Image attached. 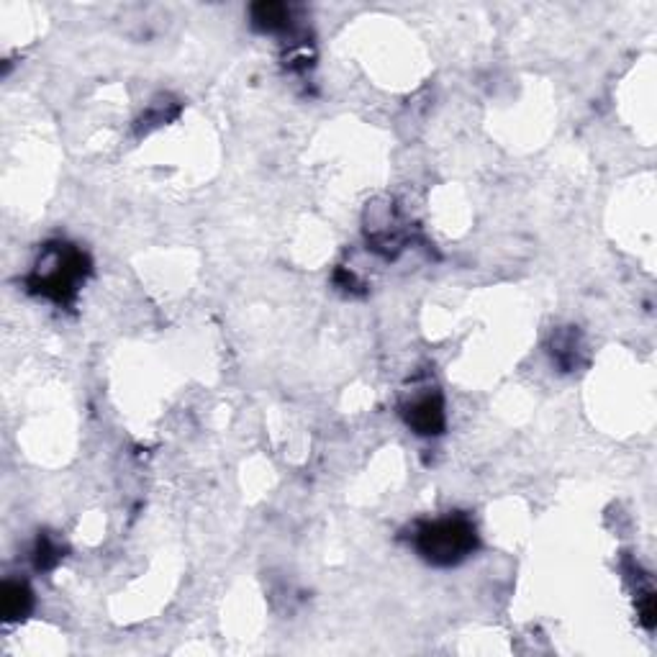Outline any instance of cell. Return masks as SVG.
<instances>
[{"mask_svg": "<svg viewBox=\"0 0 657 657\" xmlns=\"http://www.w3.org/2000/svg\"><path fill=\"white\" fill-rule=\"evenodd\" d=\"M31 604H34V598H31V591L26 583L8 581L6 586H3V593H0V609H3V616H6L8 622L26 619V614L31 611Z\"/></svg>", "mask_w": 657, "mask_h": 657, "instance_id": "obj_4", "label": "cell"}, {"mask_svg": "<svg viewBox=\"0 0 657 657\" xmlns=\"http://www.w3.org/2000/svg\"><path fill=\"white\" fill-rule=\"evenodd\" d=\"M57 560H60V550L54 545H49L47 539H42V542H39V557H36V565H39V568H52Z\"/></svg>", "mask_w": 657, "mask_h": 657, "instance_id": "obj_6", "label": "cell"}, {"mask_svg": "<svg viewBox=\"0 0 657 657\" xmlns=\"http://www.w3.org/2000/svg\"><path fill=\"white\" fill-rule=\"evenodd\" d=\"M90 273L88 257L72 244H47L31 273V291L57 303H67L75 298L77 285Z\"/></svg>", "mask_w": 657, "mask_h": 657, "instance_id": "obj_2", "label": "cell"}, {"mask_svg": "<svg viewBox=\"0 0 657 657\" xmlns=\"http://www.w3.org/2000/svg\"><path fill=\"white\" fill-rule=\"evenodd\" d=\"M414 547L427 563L450 568L478 550V532L468 516L452 514L419 524L414 534Z\"/></svg>", "mask_w": 657, "mask_h": 657, "instance_id": "obj_1", "label": "cell"}, {"mask_svg": "<svg viewBox=\"0 0 657 657\" xmlns=\"http://www.w3.org/2000/svg\"><path fill=\"white\" fill-rule=\"evenodd\" d=\"M291 21V11L283 3H257L252 6V24L260 31L285 29Z\"/></svg>", "mask_w": 657, "mask_h": 657, "instance_id": "obj_5", "label": "cell"}, {"mask_svg": "<svg viewBox=\"0 0 657 657\" xmlns=\"http://www.w3.org/2000/svg\"><path fill=\"white\" fill-rule=\"evenodd\" d=\"M403 419L421 437H437L444 432V401L437 391H429L424 396H416L403 406Z\"/></svg>", "mask_w": 657, "mask_h": 657, "instance_id": "obj_3", "label": "cell"}]
</instances>
